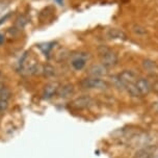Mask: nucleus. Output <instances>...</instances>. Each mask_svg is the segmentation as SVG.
I'll return each instance as SVG.
<instances>
[{
	"mask_svg": "<svg viewBox=\"0 0 158 158\" xmlns=\"http://www.w3.org/2000/svg\"><path fill=\"white\" fill-rule=\"evenodd\" d=\"M106 35L108 39L111 40H126L127 39V35L123 30L118 29V28H111V29H108L106 32Z\"/></svg>",
	"mask_w": 158,
	"mask_h": 158,
	"instance_id": "6e6552de",
	"label": "nucleus"
},
{
	"mask_svg": "<svg viewBox=\"0 0 158 158\" xmlns=\"http://www.w3.org/2000/svg\"><path fill=\"white\" fill-rule=\"evenodd\" d=\"M28 20L25 16H20L17 18L16 22H15V27L18 28V29H23L25 27V25L27 24Z\"/></svg>",
	"mask_w": 158,
	"mask_h": 158,
	"instance_id": "4468645a",
	"label": "nucleus"
},
{
	"mask_svg": "<svg viewBox=\"0 0 158 158\" xmlns=\"http://www.w3.org/2000/svg\"><path fill=\"white\" fill-rule=\"evenodd\" d=\"M87 73L91 77H98V78H101L102 76L106 75L107 73V69L103 64H93L87 70Z\"/></svg>",
	"mask_w": 158,
	"mask_h": 158,
	"instance_id": "39448f33",
	"label": "nucleus"
},
{
	"mask_svg": "<svg viewBox=\"0 0 158 158\" xmlns=\"http://www.w3.org/2000/svg\"><path fill=\"white\" fill-rule=\"evenodd\" d=\"M135 85H136L137 89L139 91L142 96H147L151 92V84L150 81L147 80L146 78H137L135 81Z\"/></svg>",
	"mask_w": 158,
	"mask_h": 158,
	"instance_id": "20e7f679",
	"label": "nucleus"
},
{
	"mask_svg": "<svg viewBox=\"0 0 158 158\" xmlns=\"http://www.w3.org/2000/svg\"><path fill=\"white\" fill-rule=\"evenodd\" d=\"M10 98V91L6 87H2L0 89V99L1 100H5V101H8V99Z\"/></svg>",
	"mask_w": 158,
	"mask_h": 158,
	"instance_id": "f3484780",
	"label": "nucleus"
},
{
	"mask_svg": "<svg viewBox=\"0 0 158 158\" xmlns=\"http://www.w3.org/2000/svg\"><path fill=\"white\" fill-rule=\"evenodd\" d=\"M59 89V84L57 82H50L44 87L43 91V98L44 99H50L52 98L55 94H57Z\"/></svg>",
	"mask_w": 158,
	"mask_h": 158,
	"instance_id": "423d86ee",
	"label": "nucleus"
},
{
	"mask_svg": "<svg viewBox=\"0 0 158 158\" xmlns=\"http://www.w3.org/2000/svg\"><path fill=\"white\" fill-rule=\"evenodd\" d=\"M155 150L152 147H148V148L142 149L139 152H137L134 158H152L154 155Z\"/></svg>",
	"mask_w": 158,
	"mask_h": 158,
	"instance_id": "9b49d317",
	"label": "nucleus"
},
{
	"mask_svg": "<svg viewBox=\"0 0 158 158\" xmlns=\"http://www.w3.org/2000/svg\"><path fill=\"white\" fill-rule=\"evenodd\" d=\"M86 64V55H78L72 59V66L75 70L83 69Z\"/></svg>",
	"mask_w": 158,
	"mask_h": 158,
	"instance_id": "9d476101",
	"label": "nucleus"
},
{
	"mask_svg": "<svg viewBox=\"0 0 158 158\" xmlns=\"http://www.w3.org/2000/svg\"><path fill=\"white\" fill-rule=\"evenodd\" d=\"M54 1L56 2V3H58V4H63V2H64V0H54Z\"/></svg>",
	"mask_w": 158,
	"mask_h": 158,
	"instance_id": "4be33fe9",
	"label": "nucleus"
},
{
	"mask_svg": "<svg viewBox=\"0 0 158 158\" xmlns=\"http://www.w3.org/2000/svg\"><path fill=\"white\" fill-rule=\"evenodd\" d=\"M152 158H158V154H157V155H155V156L153 155V157H152Z\"/></svg>",
	"mask_w": 158,
	"mask_h": 158,
	"instance_id": "5701e85b",
	"label": "nucleus"
},
{
	"mask_svg": "<svg viewBox=\"0 0 158 158\" xmlns=\"http://www.w3.org/2000/svg\"><path fill=\"white\" fill-rule=\"evenodd\" d=\"M74 93V85L71 83L64 84L63 86H59L57 95L59 98H68Z\"/></svg>",
	"mask_w": 158,
	"mask_h": 158,
	"instance_id": "1a4fd4ad",
	"label": "nucleus"
},
{
	"mask_svg": "<svg viewBox=\"0 0 158 158\" xmlns=\"http://www.w3.org/2000/svg\"><path fill=\"white\" fill-rule=\"evenodd\" d=\"M150 84H151V91L154 92L156 95H158V80L157 79H154L152 82H150Z\"/></svg>",
	"mask_w": 158,
	"mask_h": 158,
	"instance_id": "6ab92c4d",
	"label": "nucleus"
},
{
	"mask_svg": "<svg viewBox=\"0 0 158 158\" xmlns=\"http://www.w3.org/2000/svg\"><path fill=\"white\" fill-rule=\"evenodd\" d=\"M118 77H120V79L125 84L126 83H134L137 79L136 74H135L132 70H124L123 72H121L120 74H118Z\"/></svg>",
	"mask_w": 158,
	"mask_h": 158,
	"instance_id": "0eeeda50",
	"label": "nucleus"
},
{
	"mask_svg": "<svg viewBox=\"0 0 158 158\" xmlns=\"http://www.w3.org/2000/svg\"><path fill=\"white\" fill-rule=\"evenodd\" d=\"M125 89L127 91V93L131 96V97H133V98L142 97V95H140L139 91L137 89L135 83H126L125 84Z\"/></svg>",
	"mask_w": 158,
	"mask_h": 158,
	"instance_id": "f8f14e48",
	"label": "nucleus"
},
{
	"mask_svg": "<svg viewBox=\"0 0 158 158\" xmlns=\"http://www.w3.org/2000/svg\"><path fill=\"white\" fill-rule=\"evenodd\" d=\"M132 31L137 35H147V29L145 27H143L142 25H137L135 24L132 26Z\"/></svg>",
	"mask_w": 158,
	"mask_h": 158,
	"instance_id": "dca6fc26",
	"label": "nucleus"
},
{
	"mask_svg": "<svg viewBox=\"0 0 158 158\" xmlns=\"http://www.w3.org/2000/svg\"><path fill=\"white\" fill-rule=\"evenodd\" d=\"M99 52L101 55V64H103L106 69L112 68L118 64V57L114 52H112L109 48L106 47H100L99 48Z\"/></svg>",
	"mask_w": 158,
	"mask_h": 158,
	"instance_id": "f257e3e1",
	"label": "nucleus"
},
{
	"mask_svg": "<svg viewBox=\"0 0 158 158\" xmlns=\"http://www.w3.org/2000/svg\"><path fill=\"white\" fill-rule=\"evenodd\" d=\"M112 83H114V85L115 87H118V89H125V83L121 80L120 77H118V75L112 77Z\"/></svg>",
	"mask_w": 158,
	"mask_h": 158,
	"instance_id": "a211bd4d",
	"label": "nucleus"
},
{
	"mask_svg": "<svg viewBox=\"0 0 158 158\" xmlns=\"http://www.w3.org/2000/svg\"><path fill=\"white\" fill-rule=\"evenodd\" d=\"M42 73H43L46 77H52V76L55 75V69L51 66V64H46V66L43 67V71H42Z\"/></svg>",
	"mask_w": 158,
	"mask_h": 158,
	"instance_id": "2eb2a0df",
	"label": "nucleus"
},
{
	"mask_svg": "<svg viewBox=\"0 0 158 158\" xmlns=\"http://www.w3.org/2000/svg\"><path fill=\"white\" fill-rule=\"evenodd\" d=\"M2 40H3V39H2V38H1V35H0V43L2 42Z\"/></svg>",
	"mask_w": 158,
	"mask_h": 158,
	"instance_id": "b1692460",
	"label": "nucleus"
},
{
	"mask_svg": "<svg viewBox=\"0 0 158 158\" xmlns=\"http://www.w3.org/2000/svg\"><path fill=\"white\" fill-rule=\"evenodd\" d=\"M93 98L91 96H87V95H84V96H81V97H78L74 99L72 101L71 105L73 108L75 109H85V108H89V106L93 105Z\"/></svg>",
	"mask_w": 158,
	"mask_h": 158,
	"instance_id": "7ed1b4c3",
	"label": "nucleus"
},
{
	"mask_svg": "<svg viewBox=\"0 0 158 158\" xmlns=\"http://www.w3.org/2000/svg\"><path fill=\"white\" fill-rule=\"evenodd\" d=\"M7 106H8V101L1 100V99H0V112L4 111L5 109L7 108Z\"/></svg>",
	"mask_w": 158,
	"mask_h": 158,
	"instance_id": "aec40b11",
	"label": "nucleus"
},
{
	"mask_svg": "<svg viewBox=\"0 0 158 158\" xmlns=\"http://www.w3.org/2000/svg\"><path fill=\"white\" fill-rule=\"evenodd\" d=\"M151 108H152V110H153V111L157 112V114H158V101H155V102H153L151 104Z\"/></svg>",
	"mask_w": 158,
	"mask_h": 158,
	"instance_id": "412c9836",
	"label": "nucleus"
},
{
	"mask_svg": "<svg viewBox=\"0 0 158 158\" xmlns=\"http://www.w3.org/2000/svg\"><path fill=\"white\" fill-rule=\"evenodd\" d=\"M143 67L148 72H154L156 70V64H155V61L151 60V59H143Z\"/></svg>",
	"mask_w": 158,
	"mask_h": 158,
	"instance_id": "ddd939ff",
	"label": "nucleus"
},
{
	"mask_svg": "<svg viewBox=\"0 0 158 158\" xmlns=\"http://www.w3.org/2000/svg\"><path fill=\"white\" fill-rule=\"evenodd\" d=\"M80 86L82 89H106L108 86V83L105 80L98 77H87L84 78L80 81Z\"/></svg>",
	"mask_w": 158,
	"mask_h": 158,
	"instance_id": "f03ea898",
	"label": "nucleus"
}]
</instances>
